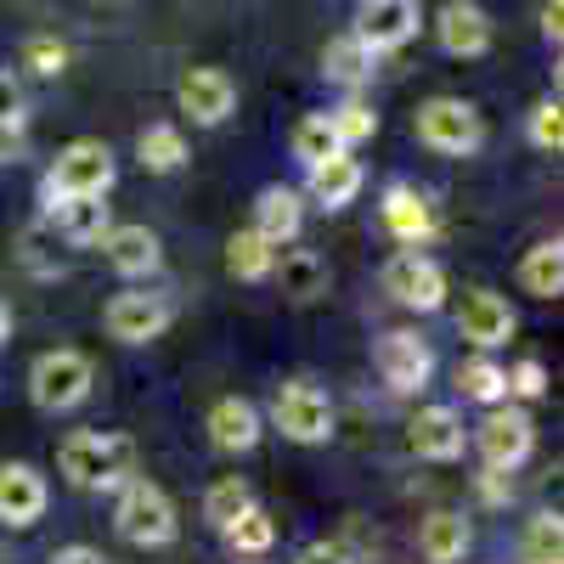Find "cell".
Instances as JSON below:
<instances>
[{"mask_svg": "<svg viewBox=\"0 0 564 564\" xmlns=\"http://www.w3.org/2000/svg\"><path fill=\"white\" fill-rule=\"evenodd\" d=\"M249 502H254V497H249V486H243L238 475H226V480H215V486H209V497H204V520L226 525V520H238V513H243Z\"/></svg>", "mask_w": 564, "mask_h": 564, "instance_id": "obj_34", "label": "cell"}, {"mask_svg": "<svg viewBox=\"0 0 564 564\" xmlns=\"http://www.w3.org/2000/svg\"><path fill=\"white\" fill-rule=\"evenodd\" d=\"M520 282H525V294L536 300H558L564 294V243H536L525 260H520Z\"/></svg>", "mask_w": 564, "mask_h": 564, "instance_id": "obj_24", "label": "cell"}, {"mask_svg": "<svg viewBox=\"0 0 564 564\" xmlns=\"http://www.w3.org/2000/svg\"><path fill=\"white\" fill-rule=\"evenodd\" d=\"M57 463H63L68 486H79V491H119L130 480V441L102 435V430H79L63 441Z\"/></svg>", "mask_w": 564, "mask_h": 564, "instance_id": "obj_1", "label": "cell"}, {"mask_svg": "<svg viewBox=\"0 0 564 564\" xmlns=\"http://www.w3.org/2000/svg\"><path fill=\"white\" fill-rule=\"evenodd\" d=\"M135 153H141V164H148V170L170 175V170L186 164V135L175 124H148V130H141V141H135Z\"/></svg>", "mask_w": 564, "mask_h": 564, "instance_id": "obj_27", "label": "cell"}, {"mask_svg": "<svg viewBox=\"0 0 564 564\" xmlns=\"http://www.w3.org/2000/svg\"><path fill=\"white\" fill-rule=\"evenodd\" d=\"M384 226H390V238L417 249L435 231V215H430V204H423L417 186H390V193H384Z\"/></svg>", "mask_w": 564, "mask_h": 564, "instance_id": "obj_21", "label": "cell"}, {"mask_svg": "<svg viewBox=\"0 0 564 564\" xmlns=\"http://www.w3.org/2000/svg\"><path fill=\"white\" fill-rule=\"evenodd\" d=\"M300 564H345V553L322 542V547H305V553H300Z\"/></svg>", "mask_w": 564, "mask_h": 564, "instance_id": "obj_41", "label": "cell"}, {"mask_svg": "<svg viewBox=\"0 0 564 564\" xmlns=\"http://www.w3.org/2000/svg\"><path fill=\"white\" fill-rule=\"evenodd\" d=\"M271 271L282 276V294H294V300L322 294V282H327V265L311 249H289V254H282V265H271Z\"/></svg>", "mask_w": 564, "mask_h": 564, "instance_id": "obj_30", "label": "cell"}, {"mask_svg": "<svg viewBox=\"0 0 564 564\" xmlns=\"http://www.w3.org/2000/svg\"><path fill=\"white\" fill-rule=\"evenodd\" d=\"M300 226H305V204H300L294 186H265L260 204H254V226L249 231H260L271 249H282V243L300 238Z\"/></svg>", "mask_w": 564, "mask_h": 564, "instance_id": "obj_18", "label": "cell"}, {"mask_svg": "<svg viewBox=\"0 0 564 564\" xmlns=\"http://www.w3.org/2000/svg\"><path fill=\"white\" fill-rule=\"evenodd\" d=\"M271 423H276L289 441L316 446V441L334 435V401H327L316 384H282V390L271 395Z\"/></svg>", "mask_w": 564, "mask_h": 564, "instance_id": "obj_6", "label": "cell"}, {"mask_svg": "<svg viewBox=\"0 0 564 564\" xmlns=\"http://www.w3.org/2000/svg\"><path fill=\"white\" fill-rule=\"evenodd\" d=\"M457 334H463L468 345H480V350L508 345V339H513V311H508V300L491 294V289H468L463 305H457Z\"/></svg>", "mask_w": 564, "mask_h": 564, "instance_id": "obj_13", "label": "cell"}, {"mask_svg": "<svg viewBox=\"0 0 564 564\" xmlns=\"http://www.w3.org/2000/svg\"><path fill=\"white\" fill-rule=\"evenodd\" d=\"M384 294L406 311H441L446 305V271L435 260H423L417 249H406L384 265Z\"/></svg>", "mask_w": 564, "mask_h": 564, "instance_id": "obj_7", "label": "cell"}, {"mask_svg": "<svg viewBox=\"0 0 564 564\" xmlns=\"http://www.w3.org/2000/svg\"><path fill=\"white\" fill-rule=\"evenodd\" d=\"M52 564H102V553H97V547H79V542H74V547L52 553Z\"/></svg>", "mask_w": 564, "mask_h": 564, "instance_id": "obj_40", "label": "cell"}, {"mask_svg": "<svg viewBox=\"0 0 564 564\" xmlns=\"http://www.w3.org/2000/svg\"><path fill=\"white\" fill-rule=\"evenodd\" d=\"M102 254H108V265H113L119 276H153V271H159V260H164L159 238H153L148 226H135V220H124V226H108V231H102Z\"/></svg>", "mask_w": 564, "mask_h": 564, "instance_id": "obj_16", "label": "cell"}, {"mask_svg": "<svg viewBox=\"0 0 564 564\" xmlns=\"http://www.w3.org/2000/svg\"><path fill=\"white\" fill-rule=\"evenodd\" d=\"M379 372H384V384L395 395H412L430 384V372H435V350L423 345L417 334H406V327H395V334L379 339Z\"/></svg>", "mask_w": 564, "mask_h": 564, "instance_id": "obj_12", "label": "cell"}, {"mask_svg": "<svg viewBox=\"0 0 564 564\" xmlns=\"http://www.w3.org/2000/svg\"><path fill=\"white\" fill-rule=\"evenodd\" d=\"M457 384H463V395H468V401H480V406H502V401H508V379H502V367H497L491 356L463 361Z\"/></svg>", "mask_w": 564, "mask_h": 564, "instance_id": "obj_31", "label": "cell"}, {"mask_svg": "<svg viewBox=\"0 0 564 564\" xmlns=\"http://www.w3.org/2000/svg\"><path fill=\"white\" fill-rule=\"evenodd\" d=\"M102 322H108V334H113L119 345H148V339H159L164 327H170V300H164V294L124 289V294L108 300Z\"/></svg>", "mask_w": 564, "mask_h": 564, "instance_id": "obj_11", "label": "cell"}, {"mask_svg": "<svg viewBox=\"0 0 564 564\" xmlns=\"http://www.w3.org/2000/svg\"><path fill=\"white\" fill-rule=\"evenodd\" d=\"M220 531H226L231 553H271V542H276V520L265 508H254V502L238 513V520H226Z\"/></svg>", "mask_w": 564, "mask_h": 564, "instance_id": "obj_29", "label": "cell"}, {"mask_svg": "<svg viewBox=\"0 0 564 564\" xmlns=\"http://www.w3.org/2000/svg\"><path fill=\"white\" fill-rule=\"evenodd\" d=\"M322 74L339 79V85H361L372 74V52L356 34H339V40H327V52H322Z\"/></svg>", "mask_w": 564, "mask_h": 564, "instance_id": "obj_25", "label": "cell"}, {"mask_svg": "<svg viewBox=\"0 0 564 564\" xmlns=\"http://www.w3.org/2000/svg\"><path fill=\"white\" fill-rule=\"evenodd\" d=\"M417 547H423L430 564H457L468 553V520H463V513H446V508L430 513L423 531H417Z\"/></svg>", "mask_w": 564, "mask_h": 564, "instance_id": "obj_23", "label": "cell"}, {"mask_svg": "<svg viewBox=\"0 0 564 564\" xmlns=\"http://www.w3.org/2000/svg\"><path fill=\"white\" fill-rule=\"evenodd\" d=\"M226 265H231V276H243V282H265L271 265H276V249L260 238V231H238V238L226 243Z\"/></svg>", "mask_w": 564, "mask_h": 564, "instance_id": "obj_26", "label": "cell"}, {"mask_svg": "<svg viewBox=\"0 0 564 564\" xmlns=\"http://www.w3.org/2000/svg\"><path fill=\"white\" fill-rule=\"evenodd\" d=\"M502 379H508V395H525V401L547 395V367H542L536 356H525V361L502 367Z\"/></svg>", "mask_w": 564, "mask_h": 564, "instance_id": "obj_37", "label": "cell"}, {"mask_svg": "<svg viewBox=\"0 0 564 564\" xmlns=\"http://www.w3.org/2000/svg\"><path fill=\"white\" fill-rule=\"evenodd\" d=\"M480 135H486V124L463 97H430L417 108V141L430 153H475Z\"/></svg>", "mask_w": 564, "mask_h": 564, "instance_id": "obj_5", "label": "cell"}, {"mask_svg": "<svg viewBox=\"0 0 564 564\" xmlns=\"http://www.w3.org/2000/svg\"><path fill=\"white\" fill-rule=\"evenodd\" d=\"M536 446V423L520 406H491L480 423V457L486 468H520Z\"/></svg>", "mask_w": 564, "mask_h": 564, "instance_id": "obj_9", "label": "cell"}, {"mask_svg": "<svg viewBox=\"0 0 564 564\" xmlns=\"http://www.w3.org/2000/svg\"><path fill=\"white\" fill-rule=\"evenodd\" d=\"M209 441L220 452H254L260 446V412L243 395H220L209 406Z\"/></svg>", "mask_w": 564, "mask_h": 564, "instance_id": "obj_19", "label": "cell"}, {"mask_svg": "<svg viewBox=\"0 0 564 564\" xmlns=\"http://www.w3.org/2000/svg\"><path fill=\"white\" fill-rule=\"evenodd\" d=\"M558 553H564L558 513H536L531 531H525V564H558Z\"/></svg>", "mask_w": 564, "mask_h": 564, "instance_id": "obj_35", "label": "cell"}, {"mask_svg": "<svg viewBox=\"0 0 564 564\" xmlns=\"http://www.w3.org/2000/svg\"><path fill=\"white\" fill-rule=\"evenodd\" d=\"M305 181H311V198H316L322 209H345V204H356V193H361L367 170H361V159L334 153V159L311 164V170H305Z\"/></svg>", "mask_w": 564, "mask_h": 564, "instance_id": "obj_20", "label": "cell"}, {"mask_svg": "<svg viewBox=\"0 0 564 564\" xmlns=\"http://www.w3.org/2000/svg\"><path fill=\"white\" fill-rule=\"evenodd\" d=\"M52 226L63 243H102V231L113 220H108L102 198H63V204H52Z\"/></svg>", "mask_w": 564, "mask_h": 564, "instance_id": "obj_22", "label": "cell"}, {"mask_svg": "<svg viewBox=\"0 0 564 564\" xmlns=\"http://www.w3.org/2000/svg\"><path fill=\"white\" fill-rule=\"evenodd\" d=\"M52 491H45V475L29 463H0V520L7 525H34Z\"/></svg>", "mask_w": 564, "mask_h": 564, "instance_id": "obj_14", "label": "cell"}, {"mask_svg": "<svg viewBox=\"0 0 564 564\" xmlns=\"http://www.w3.org/2000/svg\"><path fill=\"white\" fill-rule=\"evenodd\" d=\"M558 18H564V0H542V34H547L553 45H558V34H564Z\"/></svg>", "mask_w": 564, "mask_h": 564, "instance_id": "obj_39", "label": "cell"}, {"mask_svg": "<svg viewBox=\"0 0 564 564\" xmlns=\"http://www.w3.org/2000/svg\"><path fill=\"white\" fill-rule=\"evenodd\" d=\"M23 130H29V113H23V90L12 74H0V164H12L23 153Z\"/></svg>", "mask_w": 564, "mask_h": 564, "instance_id": "obj_28", "label": "cell"}, {"mask_svg": "<svg viewBox=\"0 0 564 564\" xmlns=\"http://www.w3.org/2000/svg\"><path fill=\"white\" fill-rule=\"evenodd\" d=\"M175 102L193 124H226L231 108H238V85H231L226 68H186L175 85Z\"/></svg>", "mask_w": 564, "mask_h": 564, "instance_id": "obj_10", "label": "cell"}, {"mask_svg": "<svg viewBox=\"0 0 564 564\" xmlns=\"http://www.w3.org/2000/svg\"><path fill=\"white\" fill-rule=\"evenodd\" d=\"M7 339H12V305L0 300V345H7Z\"/></svg>", "mask_w": 564, "mask_h": 564, "instance_id": "obj_42", "label": "cell"}, {"mask_svg": "<svg viewBox=\"0 0 564 564\" xmlns=\"http://www.w3.org/2000/svg\"><path fill=\"white\" fill-rule=\"evenodd\" d=\"M525 130H531V148L558 153V148H564V108H558V102H536Z\"/></svg>", "mask_w": 564, "mask_h": 564, "instance_id": "obj_36", "label": "cell"}, {"mask_svg": "<svg viewBox=\"0 0 564 564\" xmlns=\"http://www.w3.org/2000/svg\"><path fill=\"white\" fill-rule=\"evenodd\" d=\"M90 384H97V367H90V356H79V350H45L29 367V395L45 412H74L90 395Z\"/></svg>", "mask_w": 564, "mask_h": 564, "instance_id": "obj_4", "label": "cell"}, {"mask_svg": "<svg viewBox=\"0 0 564 564\" xmlns=\"http://www.w3.org/2000/svg\"><path fill=\"white\" fill-rule=\"evenodd\" d=\"M372 57L379 52H401L417 34V0H361L356 7V29H350Z\"/></svg>", "mask_w": 564, "mask_h": 564, "instance_id": "obj_8", "label": "cell"}, {"mask_svg": "<svg viewBox=\"0 0 564 564\" xmlns=\"http://www.w3.org/2000/svg\"><path fill=\"white\" fill-rule=\"evenodd\" d=\"M406 446L423 463H457L463 457V417L452 406H423L406 430Z\"/></svg>", "mask_w": 564, "mask_h": 564, "instance_id": "obj_15", "label": "cell"}, {"mask_svg": "<svg viewBox=\"0 0 564 564\" xmlns=\"http://www.w3.org/2000/svg\"><path fill=\"white\" fill-rule=\"evenodd\" d=\"M113 525L130 547H170L181 520H175V502L153 486V480H124L119 486V508H113Z\"/></svg>", "mask_w": 564, "mask_h": 564, "instance_id": "obj_3", "label": "cell"}, {"mask_svg": "<svg viewBox=\"0 0 564 564\" xmlns=\"http://www.w3.org/2000/svg\"><path fill=\"white\" fill-rule=\"evenodd\" d=\"M113 186V148L108 141H68V148L57 153V164L45 170V209L63 204V198H102Z\"/></svg>", "mask_w": 564, "mask_h": 564, "instance_id": "obj_2", "label": "cell"}, {"mask_svg": "<svg viewBox=\"0 0 564 564\" xmlns=\"http://www.w3.org/2000/svg\"><path fill=\"white\" fill-rule=\"evenodd\" d=\"M23 68H34V74L52 79V74H63V68H68V52H63V45H57L52 34H34V40L23 45Z\"/></svg>", "mask_w": 564, "mask_h": 564, "instance_id": "obj_38", "label": "cell"}, {"mask_svg": "<svg viewBox=\"0 0 564 564\" xmlns=\"http://www.w3.org/2000/svg\"><path fill=\"white\" fill-rule=\"evenodd\" d=\"M435 34L452 57H480L491 45V18L475 7V0H446L441 18H435Z\"/></svg>", "mask_w": 564, "mask_h": 564, "instance_id": "obj_17", "label": "cell"}, {"mask_svg": "<svg viewBox=\"0 0 564 564\" xmlns=\"http://www.w3.org/2000/svg\"><path fill=\"white\" fill-rule=\"evenodd\" d=\"M334 153H345V148H339L334 124H327V113H305V119L294 124V159H300V164L311 170V164L334 159Z\"/></svg>", "mask_w": 564, "mask_h": 564, "instance_id": "obj_32", "label": "cell"}, {"mask_svg": "<svg viewBox=\"0 0 564 564\" xmlns=\"http://www.w3.org/2000/svg\"><path fill=\"white\" fill-rule=\"evenodd\" d=\"M327 124H334V135H339V148L350 153L356 141H372L379 135V113H372L367 102H345V108H334L327 113Z\"/></svg>", "mask_w": 564, "mask_h": 564, "instance_id": "obj_33", "label": "cell"}]
</instances>
